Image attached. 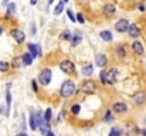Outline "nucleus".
<instances>
[{
	"label": "nucleus",
	"mask_w": 146,
	"mask_h": 136,
	"mask_svg": "<svg viewBox=\"0 0 146 136\" xmlns=\"http://www.w3.org/2000/svg\"><path fill=\"white\" fill-rule=\"evenodd\" d=\"M77 92V88H75V84L72 81H65L62 85H61V95L64 98H68L71 95H74Z\"/></svg>",
	"instance_id": "nucleus-1"
},
{
	"label": "nucleus",
	"mask_w": 146,
	"mask_h": 136,
	"mask_svg": "<svg viewBox=\"0 0 146 136\" xmlns=\"http://www.w3.org/2000/svg\"><path fill=\"white\" fill-rule=\"evenodd\" d=\"M104 80H105V84H115L118 81V70L112 68L109 71H105Z\"/></svg>",
	"instance_id": "nucleus-2"
},
{
	"label": "nucleus",
	"mask_w": 146,
	"mask_h": 136,
	"mask_svg": "<svg viewBox=\"0 0 146 136\" xmlns=\"http://www.w3.org/2000/svg\"><path fill=\"white\" fill-rule=\"evenodd\" d=\"M60 68H61V71H62L64 74H68V75H71V74L75 72V65H74L71 61H68V60L62 61V62L60 64Z\"/></svg>",
	"instance_id": "nucleus-3"
},
{
	"label": "nucleus",
	"mask_w": 146,
	"mask_h": 136,
	"mask_svg": "<svg viewBox=\"0 0 146 136\" xmlns=\"http://www.w3.org/2000/svg\"><path fill=\"white\" fill-rule=\"evenodd\" d=\"M38 81H40L41 85H48L50 81H51V71H50V70L41 71L40 75H38Z\"/></svg>",
	"instance_id": "nucleus-4"
},
{
	"label": "nucleus",
	"mask_w": 146,
	"mask_h": 136,
	"mask_svg": "<svg viewBox=\"0 0 146 136\" xmlns=\"http://www.w3.org/2000/svg\"><path fill=\"white\" fill-rule=\"evenodd\" d=\"M95 90H97V85H95V82L91 81V80H88V81L84 82V85H82V91H84L85 94H94Z\"/></svg>",
	"instance_id": "nucleus-5"
},
{
	"label": "nucleus",
	"mask_w": 146,
	"mask_h": 136,
	"mask_svg": "<svg viewBox=\"0 0 146 136\" xmlns=\"http://www.w3.org/2000/svg\"><path fill=\"white\" fill-rule=\"evenodd\" d=\"M128 27H129V23H128V20H125V19H121V20L115 24V29H116V31H119V33H125V31L128 30Z\"/></svg>",
	"instance_id": "nucleus-6"
},
{
	"label": "nucleus",
	"mask_w": 146,
	"mask_h": 136,
	"mask_svg": "<svg viewBox=\"0 0 146 136\" xmlns=\"http://www.w3.org/2000/svg\"><path fill=\"white\" fill-rule=\"evenodd\" d=\"M11 37L17 41V43H23L24 40H26V36H24V33L23 31H20V30H11Z\"/></svg>",
	"instance_id": "nucleus-7"
},
{
	"label": "nucleus",
	"mask_w": 146,
	"mask_h": 136,
	"mask_svg": "<svg viewBox=\"0 0 146 136\" xmlns=\"http://www.w3.org/2000/svg\"><path fill=\"white\" fill-rule=\"evenodd\" d=\"M116 13V7L113 6V4H105L104 6V14L106 16V17H112L113 14Z\"/></svg>",
	"instance_id": "nucleus-8"
},
{
	"label": "nucleus",
	"mask_w": 146,
	"mask_h": 136,
	"mask_svg": "<svg viewBox=\"0 0 146 136\" xmlns=\"http://www.w3.org/2000/svg\"><path fill=\"white\" fill-rule=\"evenodd\" d=\"M29 51H30V55L31 57H41V48L36 44H30L29 45Z\"/></svg>",
	"instance_id": "nucleus-9"
},
{
	"label": "nucleus",
	"mask_w": 146,
	"mask_h": 136,
	"mask_svg": "<svg viewBox=\"0 0 146 136\" xmlns=\"http://www.w3.org/2000/svg\"><path fill=\"white\" fill-rule=\"evenodd\" d=\"M126 31L129 33L131 37H139L141 36V30H139V27L136 24H129V27H128Z\"/></svg>",
	"instance_id": "nucleus-10"
},
{
	"label": "nucleus",
	"mask_w": 146,
	"mask_h": 136,
	"mask_svg": "<svg viewBox=\"0 0 146 136\" xmlns=\"http://www.w3.org/2000/svg\"><path fill=\"white\" fill-rule=\"evenodd\" d=\"M143 101H145V94L143 92H136L133 96H132V102L135 103V105H141V103H143Z\"/></svg>",
	"instance_id": "nucleus-11"
},
{
	"label": "nucleus",
	"mask_w": 146,
	"mask_h": 136,
	"mask_svg": "<svg viewBox=\"0 0 146 136\" xmlns=\"http://www.w3.org/2000/svg\"><path fill=\"white\" fill-rule=\"evenodd\" d=\"M126 109H128V106L125 102H115V105H113V111L118 113H123V112H126Z\"/></svg>",
	"instance_id": "nucleus-12"
},
{
	"label": "nucleus",
	"mask_w": 146,
	"mask_h": 136,
	"mask_svg": "<svg viewBox=\"0 0 146 136\" xmlns=\"http://www.w3.org/2000/svg\"><path fill=\"white\" fill-rule=\"evenodd\" d=\"M95 64H97L98 67H105L106 65V57L104 55V54H97V57H95Z\"/></svg>",
	"instance_id": "nucleus-13"
},
{
	"label": "nucleus",
	"mask_w": 146,
	"mask_h": 136,
	"mask_svg": "<svg viewBox=\"0 0 146 136\" xmlns=\"http://www.w3.org/2000/svg\"><path fill=\"white\" fill-rule=\"evenodd\" d=\"M132 48H133V51L138 54V55H143L145 54V50H143V45L141 44L139 41H135L133 44H132Z\"/></svg>",
	"instance_id": "nucleus-14"
},
{
	"label": "nucleus",
	"mask_w": 146,
	"mask_h": 136,
	"mask_svg": "<svg viewBox=\"0 0 146 136\" xmlns=\"http://www.w3.org/2000/svg\"><path fill=\"white\" fill-rule=\"evenodd\" d=\"M99 36H101V38H102L104 41H112V33H111L109 30H104V31H101Z\"/></svg>",
	"instance_id": "nucleus-15"
},
{
	"label": "nucleus",
	"mask_w": 146,
	"mask_h": 136,
	"mask_svg": "<svg viewBox=\"0 0 146 136\" xmlns=\"http://www.w3.org/2000/svg\"><path fill=\"white\" fill-rule=\"evenodd\" d=\"M92 72H94V67H92V65H85V67L82 68V74H84L85 77H91Z\"/></svg>",
	"instance_id": "nucleus-16"
},
{
	"label": "nucleus",
	"mask_w": 146,
	"mask_h": 136,
	"mask_svg": "<svg viewBox=\"0 0 146 136\" xmlns=\"http://www.w3.org/2000/svg\"><path fill=\"white\" fill-rule=\"evenodd\" d=\"M81 40H82L81 33H80V31H75V34H74V37H72V45H78L81 43Z\"/></svg>",
	"instance_id": "nucleus-17"
},
{
	"label": "nucleus",
	"mask_w": 146,
	"mask_h": 136,
	"mask_svg": "<svg viewBox=\"0 0 146 136\" xmlns=\"http://www.w3.org/2000/svg\"><path fill=\"white\" fill-rule=\"evenodd\" d=\"M14 11H16V4H14V3H10V4H9V7H7L6 17H10L11 14H14Z\"/></svg>",
	"instance_id": "nucleus-18"
},
{
	"label": "nucleus",
	"mask_w": 146,
	"mask_h": 136,
	"mask_svg": "<svg viewBox=\"0 0 146 136\" xmlns=\"http://www.w3.org/2000/svg\"><path fill=\"white\" fill-rule=\"evenodd\" d=\"M64 1H60L58 4H57V7H55V10H54V14L55 16H58V14H61L62 13V10H64Z\"/></svg>",
	"instance_id": "nucleus-19"
},
{
	"label": "nucleus",
	"mask_w": 146,
	"mask_h": 136,
	"mask_svg": "<svg viewBox=\"0 0 146 136\" xmlns=\"http://www.w3.org/2000/svg\"><path fill=\"white\" fill-rule=\"evenodd\" d=\"M21 58H23V64H24V65H30V64L33 62V57H31L30 54H24Z\"/></svg>",
	"instance_id": "nucleus-20"
},
{
	"label": "nucleus",
	"mask_w": 146,
	"mask_h": 136,
	"mask_svg": "<svg viewBox=\"0 0 146 136\" xmlns=\"http://www.w3.org/2000/svg\"><path fill=\"white\" fill-rule=\"evenodd\" d=\"M30 128H31L33 131H36V129L38 128V125H37V121H36V115H34V113L30 116Z\"/></svg>",
	"instance_id": "nucleus-21"
},
{
	"label": "nucleus",
	"mask_w": 146,
	"mask_h": 136,
	"mask_svg": "<svg viewBox=\"0 0 146 136\" xmlns=\"http://www.w3.org/2000/svg\"><path fill=\"white\" fill-rule=\"evenodd\" d=\"M61 38H62V40H70V38H71V33H70L68 30H64V31L61 33Z\"/></svg>",
	"instance_id": "nucleus-22"
},
{
	"label": "nucleus",
	"mask_w": 146,
	"mask_h": 136,
	"mask_svg": "<svg viewBox=\"0 0 146 136\" xmlns=\"http://www.w3.org/2000/svg\"><path fill=\"white\" fill-rule=\"evenodd\" d=\"M116 52H118V57H121V58H123V57L126 55V54H125V50H123V47H122V45L116 48Z\"/></svg>",
	"instance_id": "nucleus-23"
},
{
	"label": "nucleus",
	"mask_w": 146,
	"mask_h": 136,
	"mask_svg": "<svg viewBox=\"0 0 146 136\" xmlns=\"http://www.w3.org/2000/svg\"><path fill=\"white\" fill-rule=\"evenodd\" d=\"M9 64L7 62H3V61H0V72H4V71H7L9 70Z\"/></svg>",
	"instance_id": "nucleus-24"
},
{
	"label": "nucleus",
	"mask_w": 146,
	"mask_h": 136,
	"mask_svg": "<svg viewBox=\"0 0 146 136\" xmlns=\"http://www.w3.org/2000/svg\"><path fill=\"white\" fill-rule=\"evenodd\" d=\"M121 133H122V131H121V129H118V128H113V129H112V131L109 132V135H111V136H115V135H121Z\"/></svg>",
	"instance_id": "nucleus-25"
},
{
	"label": "nucleus",
	"mask_w": 146,
	"mask_h": 136,
	"mask_svg": "<svg viewBox=\"0 0 146 136\" xmlns=\"http://www.w3.org/2000/svg\"><path fill=\"white\" fill-rule=\"evenodd\" d=\"M80 105H72V108H71V112L74 113V115H77V113H80Z\"/></svg>",
	"instance_id": "nucleus-26"
},
{
	"label": "nucleus",
	"mask_w": 146,
	"mask_h": 136,
	"mask_svg": "<svg viewBox=\"0 0 146 136\" xmlns=\"http://www.w3.org/2000/svg\"><path fill=\"white\" fill-rule=\"evenodd\" d=\"M105 122H111L112 121V112L111 111H106V115H105Z\"/></svg>",
	"instance_id": "nucleus-27"
},
{
	"label": "nucleus",
	"mask_w": 146,
	"mask_h": 136,
	"mask_svg": "<svg viewBox=\"0 0 146 136\" xmlns=\"http://www.w3.org/2000/svg\"><path fill=\"white\" fill-rule=\"evenodd\" d=\"M46 122H50V119H51V109H47L46 111Z\"/></svg>",
	"instance_id": "nucleus-28"
},
{
	"label": "nucleus",
	"mask_w": 146,
	"mask_h": 136,
	"mask_svg": "<svg viewBox=\"0 0 146 136\" xmlns=\"http://www.w3.org/2000/svg\"><path fill=\"white\" fill-rule=\"evenodd\" d=\"M67 13H68V17H70V19H71V20L75 23V16L72 14V11H71V10H67Z\"/></svg>",
	"instance_id": "nucleus-29"
},
{
	"label": "nucleus",
	"mask_w": 146,
	"mask_h": 136,
	"mask_svg": "<svg viewBox=\"0 0 146 136\" xmlns=\"http://www.w3.org/2000/svg\"><path fill=\"white\" fill-rule=\"evenodd\" d=\"M77 20H78L80 23H84V17H82V14H78V16H77Z\"/></svg>",
	"instance_id": "nucleus-30"
},
{
	"label": "nucleus",
	"mask_w": 146,
	"mask_h": 136,
	"mask_svg": "<svg viewBox=\"0 0 146 136\" xmlns=\"http://www.w3.org/2000/svg\"><path fill=\"white\" fill-rule=\"evenodd\" d=\"M64 113H65L64 111H62V112L60 113V116H58V122H61V121H62V116H64Z\"/></svg>",
	"instance_id": "nucleus-31"
},
{
	"label": "nucleus",
	"mask_w": 146,
	"mask_h": 136,
	"mask_svg": "<svg viewBox=\"0 0 146 136\" xmlns=\"http://www.w3.org/2000/svg\"><path fill=\"white\" fill-rule=\"evenodd\" d=\"M31 33L36 34V26H34V24H31Z\"/></svg>",
	"instance_id": "nucleus-32"
},
{
	"label": "nucleus",
	"mask_w": 146,
	"mask_h": 136,
	"mask_svg": "<svg viewBox=\"0 0 146 136\" xmlns=\"http://www.w3.org/2000/svg\"><path fill=\"white\" fill-rule=\"evenodd\" d=\"M33 91H37V85H36V82L33 81Z\"/></svg>",
	"instance_id": "nucleus-33"
},
{
	"label": "nucleus",
	"mask_w": 146,
	"mask_h": 136,
	"mask_svg": "<svg viewBox=\"0 0 146 136\" xmlns=\"http://www.w3.org/2000/svg\"><path fill=\"white\" fill-rule=\"evenodd\" d=\"M30 3H31V4L34 6V4H37V0H30Z\"/></svg>",
	"instance_id": "nucleus-34"
},
{
	"label": "nucleus",
	"mask_w": 146,
	"mask_h": 136,
	"mask_svg": "<svg viewBox=\"0 0 146 136\" xmlns=\"http://www.w3.org/2000/svg\"><path fill=\"white\" fill-rule=\"evenodd\" d=\"M7 1H9V0H4V1H3V4L6 6V4H7Z\"/></svg>",
	"instance_id": "nucleus-35"
},
{
	"label": "nucleus",
	"mask_w": 146,
	"mask_h": 136,
	"mask_svg": "<svg viewBox=\"0 0 146 136\" xmlns=\"http://www.w3.org/2000/svg\"><path fill=\"white\" fill-rule=\"evenodd\" d=\"M52 1H54V0H48V3H50V4H51V3H52Z\"/></svg>",
	"instance_id": "nucleus-36"
},
{
	"label": "nucleus",
	"mask_w": 146,
	"mask_h": 136,
	"mask_svg": "<svg viewBox=\"0 0 146 136\" xmlns=\"http://www.w3.org/2000/svg\"><path fill=\"white\" fill-rule=\"evenodd\" d=\"M142 133H145V135H146V129H145V131H142Z\"/></svg>",
	"instance_id": "nucleus-37"
},
{
	"label": "nucleus",
	"mask_w": 146,
	"mask_h": 136,
	"mask_svg": "<svg viewBox=\"0 0 146 136\" xmlns=\"http://www.w3.org/2000/svg\"><path fill=\"white\" fill-rule=\"evenodd\" d=\"M1 31H3V29H1V27H0V34H1Z\"/></svg>",
	"instance_id": "nucleus-38"
},
{
	"label": "nucleus",
	"mask_w": 146,
	"mask_h": 136,
	"mask_svg": "<svg viewBox=\"0 0 146 136\" xmlns=\"http://www.w3.org/2000/svg\"><path fill=\"white\" fill-rule=\"evenodd\" d=\"M62 1H64V3H67V1H68V0H62Z\"/></svg>",
	"instance_id": "nucleus-39"
}]
</instances>
